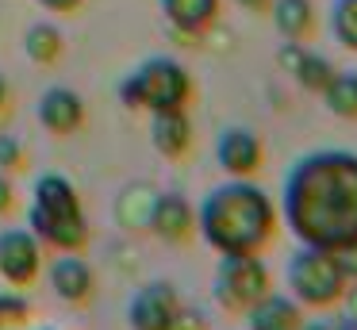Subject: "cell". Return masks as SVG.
<instances>
[{
	"mask_svg": "<svg viewBox=\"0 0 357 330\" xmlns=\"http://www.w3.org/2000/svg\"><path fill=\"white\" fill-rule=\"evenodd\" d=\"M284 223L300 246L357 242V153L319 150L296 161L284 181Z\"/></svg>",
	"mask_w": 357,
	"mask_h": 330,
	"instance_id": "obj_1",
	"label": "cell"
},
{
	"mask_svg": "<svg viewBox=\"0 0 357 330\" xmlns=\"http://www.w3.org/2000/svg\"><path fill=\"white\" fill-rule=\"evenodd\" d=\"M234 4H242V8H250V12H261L269 0H234Z\"/></svg>",
	"mask_w": 357,
	"mask_h": 330,
	"instance_id": "obj_28",
	"label": "cell"
},
{
	"mask_svg": "<svg viewBox=\"0 0 357 330\" xmlns=\"http://www.w3.org/2000/svg\"><path fill=\"white\" fill-rule=\"evenodd\" d=\"M81 115H85V107H81V96L70 89H47L39 100V123L47 130H54V135H66V130H73L81 123Z\"/></svg>",
	"mask_w": 357,
	"mask_h": 330,
	"instance_id": "obj_13",
	"label": "cell"
},
{
	"mask_svg": "<svg viewBox=\"0 0 357 330\" xmlns=\"http://www.w3.org/2000/svg\"><path fill=\"white\" fill-rule=\"evenodd\" d=\"M24 46H27V58H31L35 66H50V61L62 54V35H58V27H50V23H35V27L27 31Z\"/></svg>",
	"mask_w": 357,
	"mask_h": 330,
	"instance_id": "obj_20",
	"label": "cell"
},
{
	"mask_svg": "<svg viewBox=\"0 0 357 330\" xmlns=\"http://www.w3.org/2000/svg\"><path fill=\"white\" fill-rule=\"evenodd\" d=\"M150 211H154V192L142 188V184L139 188H127L119 196V207H116L123 227H150Z\"/></svg>",
	"mask_w": 357,
	"mask_h": 330,
	"instance_id": "obj_21",
	"label": "cell"
},
{
	"mask_svg": "<svg viewBox=\"0 0 357 330\" xmlns=\"http://www.w3.org/2000/svg\"><path fill=\"white\" fill-rule=\"evenodd\" d=\"M280 61H284L288 73H292L296 81L303 84V89H311V92H323L326 81L334 77V66H331V61H326L323 54L303 50L300 43H288L284 50H280Z\"/></svg>",
	"mask_w": 357,
	"mask_h": 330,
	"instance_id": "obj_14",
	"label": "cell"
},
{
	"mask_svg": "<svg viewBox=\"0 0 357 330\" xmlns=\"http://www.w3.org/2000/svg\"><path fill=\"white\" fill-rule=\"evenodd\" d=\"M215 153H219V165L227 169L231 177H250L261 169V138L254 135L250 127H227L215 142Z\"/></svg>",
	"mask_w": 357,
	"mask_h": 330,
	"instance_id": "obj_9",
	"label": "cell"
},
{
	"mask_svg": "<svg viewBox=\"0 0 357 330\" xmlns=\"http://www.w3.org/2000/svg\"><path fill=\"white\" fill-rule=\"evenodd\" d=\"M334 330H357V319H354V315H346V322H338Z\"/></svg>",
	"mask_w": 357,
	"mask_h": 330,
	"instance_id": "obj_30",
	"label": "cell"
},
{
	"mask_svg": "<svg viewBox=\"0 0 357 330\" xmlns=\"http://www.w3.org/2000/svg\"><path fill=\"white\" fill-rule=\"evenodd\" d=\"M0 330H54L47 322H39L35 307L24 296H12V292H0Z\"/></svg>",
	"mask_w": 357,
	"mask_h": 330,
	"instance_id": "obj_19",
	"label": "cell"
},
{
	"mask_svg": "<svg viewBox=\"0 0 357 330\" xmlns=\"http://www.w3.org/2000/svg\"><path fill=\"white\" fill-rule=\"evenodd\" d=\"M273 292L269 269L261 265L257 253H223L215 269V299L227 311H250L257 299Z\"/></svg>",
	"mask_w": 357,
	"mask_h": 330,
	"instance_id": "obj_5",
	"label": "cell"
},
{
	"mask_svg": "<svg viewBox=\"0 0 357 330\" xmlns=\"http://www.w3.org/2000/svg\"><path fill=\"white\" fill-rule=\"evenodd\" d=\"M43 8H50V12H73V8L81 4V0H39Z\"/></svg>",
	"mask_w": 357,
	"mask_h": 330,
	"instance_id": "obj_25",
	"label": "cell"
},
{
	"mask_svg": "<svg viewBox=\"0 0 357 330\" xmlns=\"http://www.w3.org/2000/svg\"><path fill=\"white\" fill-rule=\"evenodd\" d=\"M165 20L173 23V31L181 35H200L215 23L219 15V0H162Z\"/></svg>",
	"mask_w": 357,
	"mask_h": 330,
	"instance_id": "obj_16",
	"label": "cell"
},
{
	"mask_svg": "<svg viewBox=\"0 0 357 330\" xmlns=\"http://www.w3.org/2000/svg\"><path fill=\"white\" fill-rule=\"evenodd\" d=\"M273 23L288 43H300L315 27V8L311 0H273Z\"/></svg>",
	"mask_w": 357,
	"mask_h": 330,
	"instance_id": "obj_17",
	"label": "cell"
},
{
	"mask_svg": "<svg viewBox=\"0 0 357 330\" xmlns=\"http://www.w3.org/2000/svg\"><path fill=\"white\" fill-rule=\"evenodd\" d=\"M323 104L342 119H357V73L354 69H334V77L323 89Z\"/></svg>",
	"mask_w": 357,
	"mask_h": 330,
	"instance_id": "obj_18",
	"label": "cell"
},
{
	"mask_svg": "<svg viewBox=\"0 0 357 330\" xmlns=\"http://www.w3.org/2000/svg\"><path fill=\"white\" fill-rule=\"evenodd\" d=\"M196 227L219 253H261L277 230V211L257 184L238 177L208 192L196 211Z\"/></svg>",
	"mask_w": 357,
	"mask_h": 330,
	"instance_id": "obj_2",
	"label": "cell"
},
{
	"mask_svg": "<svg viewBox=\"0 0 357 330\" xmlns=\"http://www.w3.org/2000/svg\"><path fill=\"white\" fill-rule=\"evenodd\" d=\"M300 330H334V327H331V322H303Z\"/></svg>",
	"mask_w": 357,
	"mask_h": 330,
	"instance_id": "obj_29",
	"label": "cell"
},
{
	"mask_svg": "<svg viewBox=\"0 0 357 330\" xmlns=\"http://www.w3.org/2000/svg\"><path fill=\"white\" fill-rule=\"evenodd\" d=\"M192 81H188L185 66L173 58H150L119 84V96L127 107H150V112H169V107H185Z\"/></svg>",
	"mask_w": 357,
	"mask_h": 330,
	"instance_id": "obj_4",
	"label": "cell"
},
{
	"mask_svg": "<svg viewBox=\"0 0 357 330\" xmlns=\"http://www.w3.org/2000/svg\"><path fill=\"white\" fill-rule=\"evenodd\" d=\"M342 296H346V303H349V315L357 319V284H346V292H342Z\"/></svg>",
	"mask_w": 357,
	"mask_h": 330,
	"instance_id": "obj_27",
	"label": "cell"
},
{
	"mask_svg": "<svg viewBox=\"0 0 357 330\" xmlns=\"http://www.w3.org/2000/svg\"><path fill=\"white\" fill-rule=\"evenodd\" d=\"M331 31L346 50H357V0H334L331 4Z\"/></svg>",
	"mask_w": 357,
	"mask_h": 330,
	"instance_id": "obj_22",
	"label": "cell"
},
{
	"mask_svg": "<svg viewBox=\"0 0 357 330\" xmlns=\"http://www.w3.org/2000/svg\"><path fill=\"white\" fill-rule=\"evenodd\" d=\"M346 273H342L334 250L326 246H300L288 261V288L300 307H331L346 292Z\"/></svg>",
	"mask_w": 357,
	"mask_h": 330,
	"instance_id": "obj_3",
	"label": "cell"
},
{
	"mask_svg": "<svg viewBox=\"0 0 357 330\" xmlns=\"http://www.w3.org/2000/svg\"><path fill=\"white\" fill-rule=\"evenodd\" d=\"M150 138H154L158 153L165 158H181L192 142V123H188L185 107H169V112H154V123H150Z\"/></svg>",
	"mask_w": 357,
	"mask_h": 330,
	"instance_id": "obj_12",
	"label": "cell"
},
{
	"mask_svg": "<svg viewBox=\"0 0 357 330\" xmlns=\"http://www.w3.org/2000/svg\"><path fill=\"white\" fill-rule=\"evenodd\" d=\"M4 211H12V184L0 177V215Z\"/></svg>",
	"mask_w": 357,
	"mask_h": 330,
	"instance_id": "obj_26",
	"label": "cell"
},
{
	"mask_svg": "<svg viewBox=\"0 0 357 330\" xmlns=\"http://www.w3.org/2000/svg\"><path fill=\"white\" fill-rule=\"evenodd\" d=\"M131 330H173L181 315V299L177 288L165 280H154L131 299Z\"/></svg>",
	"mask_w": 357,
	"mask_h": 330,
	"instance_id": "obj_6",
	"label": "cell"
},
{
	"mask_svg": "<svg viewBox=\"0 0 357 330\" xmlns=\"http://www.w3.org/2000/svg\"><path fill=\"white\" fill-rule=\"evenodd\" d=\"M31 234L39 238V242L54 246V250H66V253H77L81 246L89 242V227H85V215L81 211L50 215V211L31 207Z\"/></svg>",
	"mask_w": 357,
	"mask_h": 330,
	"instance_id": "obj_8",
	"label": "cell"
},
{
	"mask_svg": "<svg viewBox=\"0 0 357 330\" xmlns=\"http://www.w3.org/2000/svg\"><path fill=\"white\" fill-rule=\"evenodd\" d=\"M150 227H154L158 238L165 242H185L196 230V211L185 196L177 192H165V196H154V211H150Z\"/></svg>",
	"mask_w": 357,
	"mask_h": 330,
	"instance_id": "obj_10",
	"label": "cell"
},
{
	"mask_svg": "<svg viewBox=\"0 0 357 330\" xmlns=\"http://www.w3.org/2000/svg\"><path fill=\"white\" fill-rule=\"evenodd\" d=\"M334 257H338V265H342V273H346V280L357 284V242L338 246V250H334Z\"/></svg>",
	"mask_w": 357,
	"mask_h": 330,
	"instance_id": "obj_23",
	"label": "cell"
},
{
	"mask_svg": "<svg viewBox=\"0 0 357 330\" xmlns=\"http://www.w3.org/2000/svg\"><path fill=\"white\" fill-rule=\"evenodd\" d=\"M250 330H300L303 327V307L292 296H277L265 292L254 307L246 311Z\"/></svg>",
	"mask_w": 357,
	"mask_h": 330,
	"instance_id": "obj_11",
	"label": "cell"
},
{
	"mask_svg": "<svg viewBox=\"0 0 357 330\" xmlns=\"http://www.w3.org/2000/svg\"><path fill=\"white\" fill-rule=\"evenodd\" d=\"M50 288H54L66 303H81V299H89V292H93V269L81 257L66 253V257H58L54 269H50Z\"/></svg>",
	"mask_w": 357,
	"mask_h": 330,
	"instance_id": "obj_15",
	"label": "cell"
},
{
	"mask_svg": "<svg viewBox=\"0 0 357 330\" xmlns=\"http://www.w3.org/2000/svg\"><path fill=\"white\" fill-rule=\"evenodd\" d=\"M20 161H24V150L12 138H0V169H16Z\"/></svg>",
	"mask_w": 357,
	"mask_h": 330,
	"instance_id": "obj_24",
	"label": "cell"
},
{
	"mask_svg": "<svg viewBox=\"0 0 357 330\" xmlns=\"http://www.w3.org/2000/svg\"><path fill=\"white\" fill-rule=\"evenodd\" d=\"M39 238L31 230H4L0 234V276L12 288H24L39 276Z\"/></svg>",
	"mask_w": 357,
	"mask_h": 330,
	"instance_id": "obj_7",
	"label": "cell"
},
{
	"mask_svg": "<svg viewBox=\"0 0 357 330\" xmlns=\"http://www.w3.org/2000/svg\"><path fill=\"white\" fill-rule=\"evenodd\" d=\"M4 100H8V81L0 77V107H4Z\"/></svg>",
	"mask_w": 357,
	"mask_h": 330,
	"instance_id": "obj_31",
	"label": "cell"
}]
</instances>
